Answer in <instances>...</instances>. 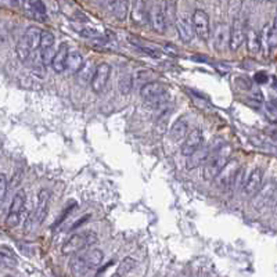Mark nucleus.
<instances>
[{"label":"nucleus","mask_w":277,"mask_h":277,"mask_svg":"<svg viewBox=\"0 0 277 277\" xmlns=\"http://www.w3.org/2000/svg\"><path fill=\"white\" fill-rule=\"evenodd\" d=\"M148 22L151 24V27L155 32L163 33L166 29V21L163 16V10L160 4H155L151 11L148 13Z\"/></svg>","instance_id":"obj_18"},{"label":"nucleus","mask_w":277,"mask_h":277,"mask_svg":"<svg viewBox=\"0 0 277 277\" xmlns=\"http://www.w3.org/2000/svg\"><path fill=\"white\" fill-rule=\"evenodd\" d=\"M261 42L262 45H266V49H275L277 45V28L276 21H273L270 25H266L263 28V32L261 33Z\"/></svg>","instance_id":"obj_19"},{"label":"nucleus","mask_w":277,"mask_h":277,"mask_svg":"<svg viewBox=\"0 0 277 277\" xmlns=\"http://www.w3.org/2000/svg\"><path fill=\"white\" fill-rule=\"evenodd\" d=\"M204 143V136L200 129H193L190 133L186 136L184 143L182 144V154L184 157H190L191 154L196 153Z\"/></svg>","instance_id":"obj_12"},{"label":"nucleus","mask_w":277,"mask_h":277,"mask_svg":"<svg viewBox=\"0 0 277 277\" xmlns=\"http://www.w3.org/2000/svg\"><path fill=\"white\" fill-rule=\"evenodd\" d=\"M49 202H50V193L48 190H40L38 196V204H36V208L33 212V220H31L35 226V222H36V226L42 225L43 220L46 219L49 211ZM31 222H27V225H29Z\"/></svg>","instance_id":"obj_10"},{"label":"nucleus","mask_w":277,"mask_h":277,"mask_svg":"<svg viewBox=\"0 0 277 277\" xmlns=\"http://www.w3.org/2000/svg\"><path fill=\"white\" fill-rule=\"evenodd\" d=\"M97 234L95 231H83V233H78L71 236L69 239L64 243L63 245V254L64 255H74L78 254L83 249L90 248V245H93L97 243Z\"/></svg>","instance_id":"obj_4"},{"label":"nucleus","mask_w":277,"mask_h":277,"mask_svg":"<svg viewBox=\"0 0 277 277\" xmlns=\"http://www.w3.org/2000/svg\"><path fill=\"white\" fill-rule=\"evenodd\" d=\"M229 45V28L226 24H216L213 29V46L218 51H223Z\"/></svg>","instance_id":"obj_17"},{"label":"nucleus","mask_w":277,"mask_h":277,"mask_svg":"<svg viewBox=\"0 0 277 277\" xmlns=\"http://www.w3.org/2000/svg\"><path fill=\"white\" fill-rule=\"evenodd\" d=\"M133 87V78L130 74H122L118 81V89L122 95H129Z\"/></svg>","instance_id":"obj_25"},{"label":"nucleus","mask_w":277,"mask_h":277,"mask_svg":"<svg viewBox=\"0 0 277 277\" xmlns=\"http://www.w3.org/2000/svg\"><path fill=\"white\" fill-rule=\"evenodd\" d=\"M169 134H171V137H172L175 142L182 140L183 137L187 136V122L184 119H178L172 125V128L169 130Z\"/></svg>","instance_id":"obj_22"},{"label":"nucleus","mask_w":277,"mask_h":277,"mask_svg":"<svg viewBox=\"0 0 277 277\" xmlns=\"http://www.w3.org/2000/svg\"><path fill=\"white\" fill-rule=\"evenodd\" d=\"M132 45L133 46H136V48L139 49L140 51H143V53H146L147 56H151V57L157 58L160 57V50H157L155 48H151V46H147V45H143V43H140V42H137L136 39H132Z\"/></svg>","instance_id":"obj_29"},{"label":"nucleus","mask_w":277,"mask_h":277,"mask_svg":"<svg viewBox=\"0 0 277 277\" xmlns=\"http://www.w3.org/2000/svg\"><path fill=\"white\" fill-rule=\"evenodd\" d=\"M83 65V58H82V54L78 53V51H72L68 54L67 58V68L69 72L72 74H78L79 69Z\"/></svg>","instance_id":"obj_24"},{"label":"nucleus","mask_w":277,"mask_h":277,"mask_svg":"<svg viewBox=\"0 0 277 277\" xmlns=\"http://www.w3.org/2000/svg\"><path fill=\"white\" fill-rule=\"evenodd\" d=\"M245 40V27L243 19L236 17L233 18L231 28L229 29V46L233 51L239 50Z\"/></svg>","instance_id":"obj_8"},{"label":"nucleus","mask_w":277,"mask_h":277,"mask_svg":"<svg viewBox=\"0 0 277 277\" xmlns=\"http://www.w3.org/2000/svg\"><path fill=\"white\" fill-rule=\"evenodd\" d=\"M42 31L38 27H29L17 43V56L21 61H28L32 51L38 50Z\"/></svg>","instance_id":"obj_3"},{"label":"nucleus","mask_w":277,"mask_h":277,"mask_svg":"<svg viewBox=\"0 0 277 277\" xmlns=\"http://www.w3.org/2000/svg\"><path fill=\"white\" fill-rule=\"evenodd\" d=\"M111 7V13L114 17L119 21H125L128 16V1H108L107 3Z\"/></svg>","instance_id":"obj_23"},{"label":"nucleus","mask_w":277,"mask_h":277,"mask_svg":"<svg viewBox=\"0 0 277 277\" xmlns=\"http://www.w3.org/2000/svg\"><path fill=\"white\" fill-rule=\"evenodd\" d=\"M191 22H193V28H194V35H197L201 40L207 42L211 36V25L208 14L204 10H194Z\"/></svg>","instance_id":"obj_7"},{"label":"nucleus","mask_w":277,"mask_h":277,"mask_svg":"<svg viewBox=\"0 0 277 277\" xmlns=\"http://www.w3.org/2000/svg\"><path fill=\"white\" fill-rule=\"evenodd\" d=\"M68 54H69L68 45L67 43H61V45L58 46L57 51L54 53L53 61H51V64H50L57 74H61V72H64V71L67 69Z\"/></svg>","instance_id":"obj_16"},{"label":"nucleus","mask_w":277,"mask_h":277,"mask_svg":"<svg viewBox=\"0 0 277 277\" xmlns=\"http://www.w3.org/2000/svg\"><path fill=\"white\" fill-rule=\"evenodd\" d=\"M110 74H111V67L107 64V63H101L98 64L95 69V74L93 78L90 81V85H92V90L96 93H100L104 90L105 85L110 79Z\"/></svg>","instance_id":"obj_9"},{"label":"nucleus","mask_w":277,"mask_h":277,"mask_svg":"<svg viewBox=\"0 0 277 277\" xmlns=\"http://www.w3.org/2000/svg\"><path fill=\"white\" fill-rule=\"evenodd\" d=\"M136 266V261L132 258H125L121 263H119V266L116 269V272L114 273V276L116 277H125L132 269Z\"/></svg>","instance_id":"obj_26"},{"label":"nucleus","mask_w":277,"mask_h":277,"mask_svg":"<svg viewBox=\"0 0 277 277\" xmlns=\"http://www.w3.org/2000/svg\"><path fill=\"white\" fill-rule=\"evenodd\" d=\"M24 13L28 16L29 18L35 19L38 22H46L48 19V11L46 6L40 0H32V1H24L22 3Z\"/></svg>","instance_id":"obj_11"},{"label":"nucleus","mask_w":277,"mask_h":277,"mask_svg":"<svg viewBox=\"0 0 277 277\" xmlns=\"http://www.w3.org/2000/svg\"><path fill=\"white\" fill-rule=\"evenodd\" d=\"M6 191H7V178L6 175L0 173V201L4 198Z\"/></svg>","instance_id":"obj_30"},{"label":"nucleus","mask_w":277,"mask_h":277,"mask_svg":"<svg viewBox=\"0 0 277 277\" xmlns=\"http://www.w3.org/2000/svg\"><path fill=\"white\" fill-rule=\"evenodd\" d=\"M132 19L137 25H144L148 22V13L146 11V4L143 1H136L132 10Z\"/></svg>","instance_id":"obj_21"},{"label":"nucleus","mask_w":277,"mask_h":277,"mask_svg":"<svg viewBox=\"0 0 277 277\" xmlns=\"http://www.w3.org/2000/svg\"><path fill=\"white\" fill-rule=\"evenodd\" d=\"M262 182H263V171L262 169H254L252 172L249 173L247 183L244 184V193L248 197H254L259 193V190L262 189Z\"/></svg>","instance_id":"obj_14"},{"label":"nucleus","mask_w":277,"mask_h":277,"mask_svg":"<svg viewBox=\"0 0 277 277\" xmlns=\"http://www.w3.org/2000/svg\"><path fill=\"white\" fill-rule=\"evenodd\" d=\"M140 96L146 101L154 105H158L166 101V87L160 82H147L140 89Z\"/></svg>","instance_id":"obj_5"},{"label":"nucleus","mask_w":277,"mask_h":277,"mask_svg":"<svg viewBox=\"0 0 277 277\" xmlns=\"http://www.w3.org/2000/svg\"><path fill=\"white\" fill-rule=\"evenodd\" d=\"M103 251L93 248L86 251L82 255H75L71 261V270L75 277H83L89 270L97 269L103 262Z\"/></svg>","instance_id":"obj_2"},{"label":"nucleus","mask_w":277,"mask_h":277,"mask_svg":"<svg viewBox=\"0 0 277 277\" xmlns=\"http://www.w3.org/2000/svg\"><path fill=\"white\" fill-rule=\"evenodd\" d=\"M25 201H27V194L24 190H19L16 193L14 198L11 201L10 205V211L7 218H6V223L9 228H16L21 220V215L22 211L25 208Z\"/></svg>","instance_id":"obj_6"},{"label":"nucleus","mask_w":277,"mask_h":277,"mask_svg":"<svg viewBox=\"0 0 277 277\" xmlns=\"http://www.w3.org/2000/svg\"><path fill=\"white\" fill-rule=\"evenodd\" d=\"M219 143H211L210 146H201L196 153H193L190 157H187L186 168L187 169H196V168H198L201 165H204V163L207 161V158L210 157V154L212 153V150Z\"/></svg>","instance_id":"obj_13"},{"label":"nucleus","mask_w":277,"mask_h":277,"mask_svg":"<svg viewBox=\"0 0 277 277\" xmlns=\"http://www.w3.org/2000/svg\"><path fill=\"white\" fill-rule=\"evenodd\" d=\"M53 48H54V35L50 31H42L40 42H39V49L40 50H48V49Z\"/></svg>","instance_id":"obj_27"},{"label":"nucleus","mask_w":277,"mask_h":277,"mask_svg":"<svg viewBox=\"0 0 277 277\" xmlns=\"http://www.w3.org/2000/svg\"><path fill=\"white\" fill-rule=\"evenodd\" d=\"M254 79H255V82H258V83H265V82H268L269 77L265 72H257Z\"/></svg>","instance_id":"obj_32"},{"label":"nucleus","mask_w":277,"mask_h":277,"mask_svg":"<svg viewBox=\"0 0 277 277\" xmlns=\"http://www.w3.org/2000/svg\"><path fill=\"white\" fill-rule=\"evenodd\" d=\"M236 83L239 85V87L241 89H245V90H249L251 89V81L249 79H244V78H237V81H236Z\"/></svg>","instance_id":"obj_31"},{"label":"nucleus","mask_w":277,"mask_h":277,"mask_svg":"<svg viewBox=\"0 0 277 277\" xmlns=\"http://www.w3.org/2000/svg\"><path fill=\"white\" fill-rule=\"evenodd\" d=\"M245 42H247V48L249 53L257 54L262 49V42H261V33H258L254 29H249L248 32H245Z\"/></svg>","instance_id":"obj_20"},{"label":"nucleus","mask_w":277,"mask_h":277,"mask_svg":"<svg viewBox=\"0 0 277 277\" xmlns=\"http://www.w3.org/2000/svg\"><path fill=\"white\" fill-rule=\"evenodd\" d=\"M95 65H93V63H86V64H83L82 68L79 69V72H78V75L81 77V79L83 81V82H90L92 81V78H93V74H95Z\"/></svg>","instance_id":"obj_28"},{"label":"nucleus","mask_w":277,"mask_h":277,"mask_svg":"<svg viewBox=\"0 0 277 277\" xmlns=\"http://www.w3.org/2000/svg\"><path fill=\"white\" fill-rule=\"evenodd\" d=\"M230 154H231V147L229 144L219 143L210 154L207 161L204 163L202 168V178L205 180H215L220 172L225 169V166L229 163Z\"/></svg>","instance_id":"obj_1"},{"label":"nucleus","mask_w":277,"mask_h":277,"mask_svg":"<svg viewBox=\"0 0 277 277\" xmlns=\"http://www.w3.org/2000/svg\"><path fill=\"white\" fill-rule=\"evenodd\" d=\"M176 29L184 43H189L194 38V28H193V22L189 16L176 17Z\"/></svg>","instance_id":"obj_15"}]
</instances>
